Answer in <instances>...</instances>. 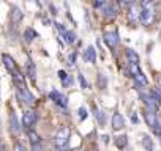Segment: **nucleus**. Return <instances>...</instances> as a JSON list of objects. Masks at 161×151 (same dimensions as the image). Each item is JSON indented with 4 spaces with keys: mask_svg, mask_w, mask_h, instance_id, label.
Masks as SVG:
<instances>
[{
    "mask_svg": "<svg viewBox=\"0 0 161 151\" xmlns=\"http://www.w3.org/2000/svg\"><path fill=\"white\" fill-rule=\"evenodd\" d=\"M155 16H156L155 0H144L141 3V24L152 25L155 22Z\"/></svg>",
    "mask_w": 161,
    "mask_h": 151,
    "instance_id": "f257e3e1",
    "label": "nucleus"
},
{
    "mask_svg": "<svg viewBox=\"0 0 161 151\" xmlns=\"http://www.w3.org/2000/svg\"><path fill=\"white\" fill-rule=\"evenodd\" d=\"M69 138V128L68 126H62L55 135V146L57 148H65Z\"/></svg>",
    "mask_w": 161,
    "mask_h": 151,
    "instance_id": "f03ea898",
    "label": "nucleus"
},
{
    "mask_svg": "<svg viewBox=\"0 0 161 151\" xmlns=\"http://www.w3.org/2000/svg\"><path fill=\"white\" fill-rule=\"evenodd\" d=\"M128 21L134 25L137 22H141V7L136 3H131L128 7Z\"/></svg>",
    "mask_w": 161,
    "mask_h": 151,
    "instance_id": "7ed1b4c3",
    "label": "nucleus"
},
{
    "mask_svg": "<svg viewBox=\"0 0 161 151\" xmlns=\"http://www.w3.org/2000/svg\"><path fill=\"white\" fill-rule=\"evenodd\" d=\"M18 98H19L25 106H33V102H35L33 95H32L27 88H18Z\"/></svg>",
    "mask_w": 161,
    "mask_h": 151,
    "instance_id": "20e7f679",
    "label": "nucleus"
},
{
    "mask_svg": "<svg viewBox=\"0 0 161 151\" xmlns=\"http://www.w3.org/2000/svg\"><path fill=\"white\" fill-rule=\"evenodd\" d=\"M103 39H104V43H106V46L108 47H111V49H114L117 44H119V33L117 32H106L104 33V36H103Z\"/></svg>",
    "mask_w": 161,
    "mask_h": 151,
    "instance_id": "39448f33",
    "label": "nucleus"
},
{
    "mask_svg": "<svg viewBox=\"0 0 161 151\" xmlns=\"http://www.w3.org/2000/svg\"><path fill=\"white\" fill-rule=\"evenodd\" d=\"M141 99L144 101V106H145V109H148V110H152V112H155V113L158 112V107H159V104H158V102H156V101H155L152 96H150V93H148V95H144V93H142V95H141Z\"/></svg>",
    "mask_w": 161,
    "mask_h": 151,
    "instance_id": "423d86ee",
    "label": "nucleus"
},
{
    "mask_svg": "<svg viewBox=\"0 0 161 151\" xmlns=\"http://www.w3.org/2000/svg\"><path fill=\"white\" fill-rule=\"evenodd\" d=\"M49 96H51V99H52L57 106H60V107H63V109L68 106V98H66L65 95H62L60 91L54 90V91H51V95H49Z\"/></svg>",
    "mask_w": 161,
    "mask_h": 151,
    "instance_id": "0eeeda50",
    "label": "nucleus"
},
{
    "mask_svg": "<svg viewBox=\"0 0 161 151\" xmlns=\"http://www.w3.org/2000/svg\"><path fill=\"white\" fill-rule=\"evenodd\" d=\"M8 126H10V131H11L14 135H18V134L21 132V121L18 120V117H16V113H14V112H11V113H10Z\"/></svg>",
    "mask_w": 161,
    "mask_h": 151,
    "instance_id": "6e6552de",
    "label": "nucleus"
},
{
    "mask_svg": "<svg viewBox=\"0 0 161 151\" xmlns=\"http://www.w3.org/2000/svg\"><path fill=\"white\" fill-rule=\"evenodd\" d=\"M35 121H36V113H35V112L27 110V112L22 115V126H24L25 129H30V128L35 124Z\"/></svg>",
    "mask_w": 161,
    "mask_h": 151,
    "instance_id": "1a4fd4ad",
    "label": "nucleus"
},
{
    "mask_svg": "<svg viewBox=\"0 0 161 151\" xmlns=\"http://www.w3.org/2000/svg\"><path fill=\"white\" fill-rule=\"evenodd\" d=\"M144 118H145V123H147V126H148L150 129H153V128L158 124V117H156V113L152 112V110H148V109H144Z\"/></svg>",
    "mask_w": 161,
    "mask_h": 151,
    "instance_id": "9d476101",
    "label": "nucleus"
},
{
    "mask_svg": "<svg viewBox=\"0 0 161 151\" xmlns=\"http://www.w3.org/2000/svg\"><path fill=\"white\" fill-rule=\"evenodd\" d=\"M22 18H24L22 10L19 7H13L11 11H10V21H11V24H19L22 21Z\"/></svg>",
    "mask_w": 161,
    "mask_h": 151,
    "instance_id": "9b49d317",
    "label": "nucleus"
},
{
    "mask_svg": "<svg viewBox=\"0 0 161 151\" xmlns=\"http://www.w3.org/2000/svg\"><path fill=\"white\" fill-rule=\"evenodd\" d=\"M2 61H3L5 68H7L11 74H13L14 71H18V66H16V63H14V60H13V57H11V55L3 54V55H2Z\"/></svg>",
    "mask_w": 161,
    "mask_h": 151,
    "instance_id": "f8f14e48",
    "label": "nucleus"
},
{
    "mask_svg": "<svg viewBox=\"0 0 161 151\" xmlns=\"http://www.w3.org/2000/svg\"><path fill=\"white\" fill-rule=\"evenodd\" d=\"M123 128H125V120H123L122 113L115 112V113L112 115V129H114V131H120V129H123Z\"/></svg>",
    "mask_w": 161,
    "mask_h": 151,
    "instance_id": "ddd939ff",
    "label": "nucleus"
},
{
    "mask_svg": "<svg viewBox=\"0 0 161 151\" xmlns=\"http://www.w3.org/2000/svg\"><path fill=\"white\" fill-rule=\"evenodd\" d=\"M84 60L87 61V63H95L97 61V50H95V47H87L86 50H84Z\"/></svg>",
    "mask_w": 161,
    "mask_h": 151,
    "instance_id": "4468645a",
    "label": "nucleus"
},
{
    "mask_svg": "<svg viewBox=\"0 0 161 151\" xmlns=\"http://www.w3.org/2000/svg\"><path fill=\"white\" fill-rule=\"evenodd\" d=\"M101 11H103V16L108 18V19H114L117 16V10L112 5H109V3H104V7L101 8Z\"/></svg>",
    "mask_w": 161,
    "mask_h": 151,
    "instance_id": "2eb2a0df",
    "label": "nucleus"
},
{
    "mask_svg": "<svg viewBox=\"0 0 161 151\" xmlns=\"http://www.w3.org/2000/svg\"><path fill=\"white\" fill-rule=\"evenodd\" d=\"M141 143H142V146H144L145 151H153V140L150 138V135L142 134L141 135Z\"/></svg>",
    "mask_w": 161,
    "mask_h": 151,
    "instance_id": "dca6fc26",
    "label": "nucleus"
},
{
    "mask_svg": "<svg viewBox=\"0 0 161 151\" xmlns=\"http://www.w3.org/2000/svg\"><path fill=\"white\" fill-rule=\"evenodd\" d=\"M36 36H38V33H36L33 29H30V27H29V29H25V32H24V41H25L27 44H30Z\"/></svg>",
    "mask_w": 161,
    "mask_h": 151,
    "instance_id": "f3484780",
    "label": "nucleus"
},
{
    "mask_svg": "<svg viewBox=\"0 0 161 151\" xmlns=\"http://www.w3.org/2000/svg\"><path fill=\"white\" fill-rule=\"evenodd\" d=\"M126 58L130 65H139V55L133 49H126Z\"/></svg>",
    "mask_w": 161,
    "mask_h": 151,
    "instance_id": "a211bd4d",
    "label": "nucleus"
},
{
    "mask_svg": "<svg viewBox=\"0 0 161 151\" xmlns=\"http://www.w3.org/2000/svg\"><path fill=\"white\" fill-rule=\"evenodd\" d=\"M126 143H128V137L123 134V135H119V137H115V146L117 148H120V149H123L125 146H126Z\"/></svg>",
    "mask_w": 161,
    "mask_h": 151,
    "instance_id": "6ab92c4d",
    "label": "nucleus"
},
{
    "mask_svg": "<svg viewBox=\"0 0 161 151\" xmlns=\"http://www.w3.org/2000/svg\"><path fill=\"white\" fill-rule=\"evenodd\" d=\"M27 135H29V140H30V143H32V145L41 143V140H40V135H38V134H36L35 131L29 129V131H27Z\"/></svg>",
    "mask_w": 161,
    "mask_h": 151,
    "instance_id": "aec40b11",
    "label": "nucleus"
},
{
    "mask_svg": "<svg viewBox=\"0 0 161 151\" xmlns=\"http://www.w3.org/2000/svg\"><path fill=\"white\" fill-rule=\"evenodd\" d=\"M95 117H97L98 123H100L101 126H104V123H106V117H104V112H101L100 109H95Z\"/></svg>",
    "mask_w": 161,
    "mask_h": 151,
    "instance_id": "412c9836",
    "label": "nucleus"
},
{
    "mask_svg": "<svg viewBox=\"0 0 161 151\" xmlns=\"http://www.w3.org/2000/svg\"><path fill=\"white\" fill-rule=\"evenodd\" d=\"M27 72H29V77L35 82V77H36V72H35V65L32 63V61H29V65H27Z\"/></svg>",
    "mask_w": 161,
    "mask_h": 151,
    "instance_id": "4be33fe9",
    "label": "nucleus"
},
{
    "mask_svg": "<svg viewBox=\"0 0 161 151\" xmlns=\"http://www.w3.org/2000/svg\"><path fill=\"white\" fill-rule=\"evenodd\" d=\"M63 38H65V41H66L68 44H73V43L76 41V33H74V32H69V30H68V32H66V33L63 35Z\"/></svg>",
    "mask_w": 161,
    "mask_h": 151,
    "instance_id": "5701e85b",
    "label": "nucleus"
},
{
    "mask_svg": "<svg viewBox=\"0 0 161 151\" xmlns=\"http://www.w3.org/2000/svg\"><path fill=\"white\" fill-rule=\"evenodd\" d=\"M55 29H57V32H58V33H60L62 36H63V35H65V33L68 32V30L65 29V25H63V24H58V22L55 24Z\"/></svg>",
    "mask_w": 161,
    "mask_h": 151,
    "instance_id": "b1692460",
    "label": "nucleus"
},
{
    "mask_svg": "<svg viewBox=\"0 0 161 151\" xmlns=\"http://www.w3.org/2000/svg\"><path fill=\"white\" fill-rule=\"evenodd\" d=\"M13 151H27V149H25V146H24L22 143L16 142V143H14V146H13Z\"/></svg>",
    "mask_w": 161,
    "mask_h": 151,
    "instance_id": "393cba45",
    "label": "nucleus"
},
{
    "mask_svg": "<svg viewBox=\"0 0 161 151\" xmlns=\"http://www.w3.org/2000/svg\"><path fill=\"white\" fill-rule=\"evenodd\" d=\"M87 115H89V113H87L86 107H80V109H79V118H80V120H86Z\"/></svg>",
    "mask_w": 161,
    "mask_h": 151,
    "instance_id": "a878e982",
    "label": "nucleus"
},
{
    "mask_svg": "<svg viewBox=\"0 0 161 151\" xmlns=\"http://www.w3.org/2000/svg\"><path fill=\"white\" fill-rule=\"evenodd\" d=\"M77 77H79V84H80V87H82V88H87V82H86V79H84V76H77Z\"/></svg>",
    "mask_w": 161,
    "mask_h": 151,
    "instance_id": "bb28decb",
    "label": "nucleus"
},
{
    "mask_svg": "<svg viewBox=\"0 0 161 151\" xmlns=\"http://www.w3.org/2000/svg\"><path fill=\"white\" fill-rule=\"evenodd\" d=\"M133 3V0H119V5H122V7H130Z\"/></svg>",
    "mask_w": 161,
    "mask_h": 151,
    "instance_id": "cd10ccee",
    "label": "nucleus"
},
{
    "mask_svg": "<svg viewBox=\"0 0 161 151\" xmlns=\"http://www.w3.org/2000/svg\"><path fill=\"white\" fill-rule=\"evenodd\" d=\"M106 87V77L103 74H100V88H104Z\"/></svg>",
    "mask_w": 161,
    "mask_h": 151,
    "instance_id": "c85d7f7f",
    "label": "nucleus"
},
{
    "mask_svg": "<svg viewBox=\"0 0 161 151\" xmlns=\"http://www.w3.org/2000/svg\"><path fill=\"white\" fill-rule=\"evenodd\" d=\"M63 85H65V87H69V85H73V77H71V76H68V77L63 81Z\"/></svg>",
    "mask_w": 161,
    "mask_h": 151,
    "instance_id": "c756f323",
    "label": "nucleus"
},
{
    "mask_svg": "<svg viewBox=\"0 0 161 151\" xmlns=\"http://www.w3.org/2000/svg\"><path fill=\"white\" fill-rule=\"evenodd\" d=\"M104 3H106L104 0H95V3H93V5H95V8H103Z\"/></svg>",
    "mask_w": 161,
    "mask_h": 151,
    "instance_id": "7c9ffc66",
    "label": "nucleus"
},
{
    "mask_svg": "<svg viewBox=\"0 0 161 151\" xmlns=\"http://www.w3.org/2000/svg\"><path fill=\"white\" fill-rule=\"evenodd\" d=\"M58 77H60V81L63 82V81H65V79L68 77V74H66L65 71H58Z\"/></svg>",
    "mask_w": 161,
    "mask_h": 151,
    "instance_id": "2f4dec72",
    "label": "nucleus"
},
{
    "mask_svg": "<svg viewBox=\"0 0 161 151\" xmlns=\"http://www.w3.org/2000/svg\"><path fill=\"white\" fill-rule=\"evenodd\" d=\"M32 151H43V146H41V143L32 145Z\"/></svg>",
    "mask_w": 161,
    "mask_h": 151,
    "instance_id": "473e14b6",
    "label": "nucleus"
},
{
    "mask_svg": "<svg viewBox=\"0 0 161 151\" xmlns=\"http://www.w3.org/2000/svg\"><path fill=\"white\" fill-rule=\"evenodd\" d=\"M68 61H69V65H71V66H74V61H76V54H71V55H69V58H68Z\"/></svg>",
    "mask_w": 161,
    "mask_h": 151,
    "instance_id": "72a5a7b5",
    "label": "nucleus"
},
{
    "mask_svg": "<svg viewBox=\"0 0 161 151\" xmlns=\"http://www.w3.org/2000/svg\"><path fill=\"white\" fill-rule=\"evenodd\" d=\"M156 84H158V88H156V90L161 93V74H159V76H156Z\"/></svg>",
    "mask_w": 161,
    "mask_h": 151,
    "instance_id": "f704fd0d",
    "label": "nucleus"
},
{
    "mask_svg": "<svg viewBox=\"0 0 161 151\" xmlns=\"http://www.w3.org/2000/svg\"><path fill=\"white\" fill-rule=\"evenodd\" d=\"M0 151H5V143L2 142V138H0Z\"/></svg>",
    "mask_w": 161,
    "mask_h": 151,
    "instance_id": "c9c22d12",
    "label": "nucleus"
},
{
    "mask_svg": "<svg viewBox=\"0 0 161 151\" xmlns=\"http://www.w3.org/2000/svg\"><path fill=\"white\" fill-rule=\"evenodd\" d=\"M43 24H44V25H49V24H51V21H49L47 18H43Z\"/></svg>",
    "mask_w": 161,
    "mask_h": 151,
    "instance_id": "e433bc0d",
    "label": "nucleus"
},
{
    "mask_svg": "<svg viewBox=\"0 0 161 151\" xmlns=\"http://www.w3.org/2000/svg\"><path fill=\"white\" fill-rule=\"evenodd\" d=\"M131 121H133V123H137V117H136V113L131 117Z\"/></svg>",
    "mask_w": 161,
    "mask_h": 151,
    "instance_id": "4c0bfd02",
    "label": "nucleus"
},
{
    "mask_svg": "<svg viewBox=\"0 0 161 151\" xmlns=\"http://www.w3.org/2000/svg\"><path fill=\"white\" fill-rule=\"evenodd\" d=\"M33 2H35V5H36V7H38V8H41V3H40V2H38V0H33Z\"/></svg>",
    "mask_w": 161,
    "mask_h": 151,
    "instance_id": "58836bf2",
    "label": "nucleus"
},
{
    "mask_svg": "<svg viewBox=\"0 0 161 151\" xmlns=\"http://www.w3.org/2000/svg\"><path fill=\"white\" fill-rule=\"evenodd\" d=\"M55 151H66V149H65V148H57Z\"/></svg>",
    "mask_w": 161,
    "mask_h": 151,
    "instance_id": "ea45409f",
    "label": "nucleus"
},
{
    "mask_svg": "<svg viewBox=\"0 0 161 151\" xmlns=\"http://www.w3.org/2000/svg\"><path fill=\"white\" fill-rule=\"evenodd\" d=\"M89 151H98V149H95V148H92V149H89Z\"/></svg>",
    "mask_w": 161,
    "mask_h": 151,
    "instance_id": "a19ab883",
    "label": "nucleus"
},
{
    "mask_svg": "<svg viewBox=\"0 0 161 151\" xmlns=\"http://www.w3.org/2000/svg\"><path fill=\"white\" fill-rule=\"evenodd\" d=\"M136 2H141V3H142V2H144V0H136Z\"/></svg>",
    "mask_w": 161,
    "mask_h": 151,
    "instance_id": "79ce46f5",
    "label": "nucleus"
},
{
    "mask_svg": "<svg viewBox=\"0 0 161 151\" xmlns=\"http://www.w3.org/2000/svg\"><path fill=\"white\" fill-rule=\"evenodd\" d=\"M158 2H161V0H158Z\"/></svg>",
    "mask_w": 161,
    "mask_h": 151,
    "instance_id": "37998d69",
    "label": "nucleus"
},
{
    "mask_svg": "<svg viewBox=\"0 0 161 151\" xmlns=\"http://www.w3.org/2000/svg\"><path fill=\"white\" fill-rule=\"evenodd\" d=\"M71 151H74V149H71Z\"/></svg>",
    "mask_w": 161,
    "mask_h": 151,
    "instance_id": "c03bdc74",
    "label": "nucleus"
}]
</instances>
